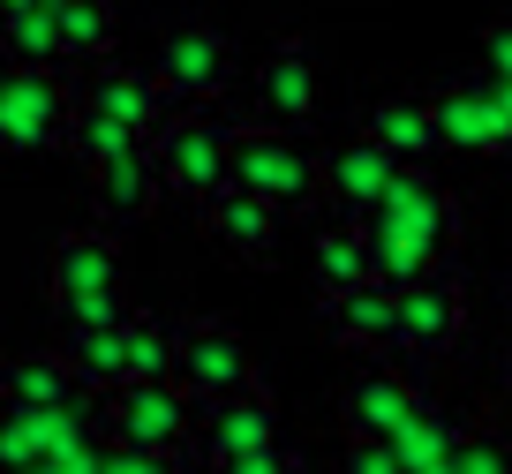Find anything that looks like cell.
<instances>
[{
    "instance_id": "cell-1",
    "label": "cell",
    "mask_w": 512,
    "mask_h": 474,
    "mask_svg": "<svg viewBox=\"0 0 512 474\" xmlns=\"http://www.w3.org/2000/svg\"><path fill=\"white\" fill-rule=\"evenodd\" d=\"M362 234H369V279L400 294L422 271L445 264L452 234H460V204H452V189L430 166H400L392 189L377 196V211L362 219Z\"/></svg>"
},
{
    "instance_id": "cell-2",
    "label": "cell",
    "mask_w": 512,
    "mask_h": 474,
    "mask_svg": "<svg viewBox=\"0 0 512 474\" xmlns=\"http://www.w3.org/2000/svg\"><path fill=\"white\" fill-rule=\"evenodd\" d=\"M226 181L249 189L256 204H272L279 219H287V211H309L324 196L317 158H309L287 128H241L234 121V143H226Z\"/></svg>"
},
{
    "instance_id": "cell-3",
    "label": "cell",
    "mask_w": 512,
    "mask_h": 474,
    "mask_svg": "<svg viewBox=\"0 0 512 474\" xmlns=\"http://www.w3.org/2000/svg\"><path fill=\"white\" fill-rule=\"evenodd\" d=\"M174 384L189 399H234L256 384V362H249V339L234 332V324H219V316H196V324H181L174 332Z\"/></svg>"
},
{
    "instance_id": "cell-4",
    "label": "cell",
    "mask_w": 512,
    "mask_h": 474,
    "mask_svg": "<svg viewBox=\"0 0 512 474\" xmlns=\"http://www.w3.org/2000/svg\"><path fill=\"white\" fill-rule=\"evenodd\" d=\"M68 113H76V98L46 68H0V158L53 151L68 136Z\"/></svg>"
},
{
    "instance_id": "cell-5",
    "label": "cell",
    "mask_w": 512,
    "mask_h": 474,
    "mask_svg": "<svg viewBox=\"0 0 512 474\" xmlns=\"http://www.w3.org/2000/svg\"><path fill=\"white\" fill-rule=\"evenodd\" d=\"M226 143H234V121L219 113H196V121H166L159 143H151V166H159V189L204 204L211 189L226 181Z\"/></svg>"
},
{
    "instance_id": "cell-6",
    "label": "cell",
    "mask_w": 512,
    "mask_h": 474,
    "mask_svg": "<svg viewBox=\"0 0 512 474\" xmlns=\"http://www.w3.org/2000/svg\"><path fill=\"white\" fill-rule=\"evenodd\" d=\"M106 429H113V444H128V452H181V437L196 429V414H189V392H181V384L128 377V384L106 392Z\"/></svg>"
},
{
    "instance_id": "cell-7",
    "label": "cell",
    "mask_w": 512,
    "mask_h": 474,
    "mask_svg": "<svg viewBox=\"0 0 512 474\" xmlns=\"http://www.w3.org/2000/svg\"><path fill=\"white\" fill-rule=\"evenodd\" d=\"M159 91L166 106H211V98L234 83V46H226V31H211V23H181V31H166L159 46Z\"/></svg>"
},
{
    "instance_id": "cell-8",
    "label": "cell",
    "mask_w": 512,
    "mask_h": 474,
    "mask_svg": "<svg viewBox=\"0 0 512 474\" xmlns=\"http://www.w3.org/2000/svg\"><path fill=\"white\" fill-rule=\"evenodd\" d=\"M460 324H467V294H460V279L437 264V271H422L415 286H400V339H392V354L437 362V354H452Z\"/></svg>"
},
{
    "instance_id": "cell-9",
    "label": "cell",
    "mask_w": 512,
    "mask_h": 474,
    "mask_svg": "<svg viewBox=\"0 0 512 474\" xmlns=\"http://www.w3.org/2000/svg\"><path fill=\"white\" fill-rule=\"evenodd\" d=\"M38 459H98L76 407H8L0 399V474H23Z\"/></svg>"
},
{
    "instance_id": "cell-10",
    "label": "cell",
    "mask_w": 512,
    "mask_h": 474,
    "mask_svg": "<svg viewBox=\"0 0 512 474\" xmlns=\"http://www.w3.org/2000/svg\"><path fill=\"white\" fill-rule=\"evenodd\" d=\"M317 174H324V196L339 204V219L362 226L369 211H377V196L392 189L400 158L384 151L377 136H347V143H332V158H317Z\"/></svg>"
},
{
    "instance_id": "cell-11",
    "label": "cell",
    "mask_w": 512,
    "mask_h": 474,
    "mask_svg": "<svg viewBox=\"0 0 512 474\" xmlns=\"http://www.w3.org/2000/svg\"><path fill=\"white\" fill-rule=\"evenodd\" d=\"M204 234L219 241L234 264H279V211L256 204L249 189H234V181H219V189L204 196Z\"/></svg>"
},
{
    "instance_id": "cell-12",
    "label": "cell",
    "mask_w": 512,
    "mask_h": 474,
    "mask_svg": "<svg viewBox=\"0 0 512 474\" xmlns=\"http://www.w3.org/2000/svg\"><path fill=\"white\" fill-rule=\"evenodd\" d=\"M53 301H76V294H106V286H121V241H113V226H68L61 241H53Z\"/></svg>"
},
{
    "instance_id": "cell-13",
    "label": "cell",
    "mask_w": 512,
    "mask_h": 474,
    "mask_svg": "<svg viewBox=\"0 0 512 474\" xmlns=\"http://www.w3.org/2000/svg\"><path fill=\"white\" fill-rule=\"evenodd\" d=\"M83 106L113 113L136 143H159V128L174 121V106H166V91H159V76H151V68H91Z\"/></svg>"
},
{
    "instance_id": "cell-14",
    "label": "cell",
    "mask_w": 512,
    "mask_h": 474,
    "mask_svg": "<svg viewBox=\"0 0 512 474\" xmlns=\"http://www.w3.org/2000/svg\"><path fill=\"white\" fill-rule=\"evenodd\" d=\"M324 332H332L339 347L392 354V339H400V294L377 286V279L347 286V294H324Z\"/></svg>"
},
{
    "instance_id": "cell-15",
    "label": "cell",
    "mask_w": 512,
    "mask_h": 474,
    "mask_svg": "<svg viewBox=\"0 0 512 474\" xmlns=\"http://www.w3.org/2000/svg\"><path fill=\"white\" fill-rule=\"evenodd\" d=\"M415 407H422V392L400 377V369H384V362L354 369V377H347V399H339L347 437H392L400 422H415Z\"/></svg>"
},
{
    "instance_id": "cell-16",
    "label": "cell",
    "mask_w": 512,
    "mask_h": 474,
    "mask_svg": "<svg viewBox=\"0 0 512 474\" xmlns=\"http://www.w3.org/2000/svg\"><path fill=\"white\" fill-rule=\"evenodd\" d=\"M430 113H437V136H445L452 151H475V158L512 151V128H505V113H497L490 83H452V91L430 98Z\"/></svg>"
},
{
    "instance_id": "cell-17",
    "label": "cell",
    "mask_w": 512,
    "mask_h": 474,
    "mask_svg": "<svg viewBox=\"0 0 512 474\" xmlns=\"http://www.w3.org/2000/svg\"><path fill=\"white\" fill-rule=\"evenodd\" d=\"M256 106H264L272 128H302L309 113H317V61H309L302 38L264 53V68H256Z\"/></svg>"
},
{
    "instance_id": "cell-18",
    "label": "cell",
    "mask_w": 512,
    "mask_h": 474,
    "mask_svg": "<svg viewBox=\"0 0 512 474\" xmlns=\"http://www.w3.org/2000/svg\"><path fill=\"white\" fill-rule=\"evenodd\" d=\"M264 444H279V407L256 384L234 399H211V414H204V459L211 467H226L241 452H264Z\"/></svg>"
},
{
    "instance_id": "cell-19",
    "label": "cell",
    "mask_w": 512,
    "mask_h": 474,
    "mask_svg": "<svg viewBox=\"0 0 512 474\" xmlns=\"http://www.w3.org/2000/svg\"><path fill=\"white\" fill-rule=\"evenodd\" d=\"M151 211H159V166H151V151L91 166V219L98 226H136Z\"/></svg>"
},
{
    "instance_id": "cell-20",
    "label": "cell",
    "mask_w": 512,
    "mask_h": 474,
    "mask_svg": "<svg viewBox=\"0 0 512 474\" xmlns=\"http://www.w3.org/2000/svg\"><path fill=\"white\" fill-rule=\"evenodd\" d=\"M362 136H377L384 151L400 158V166H430V158L445 151L430 98H377V106H369V128H362Z\"/></svg>"
},
{
    "instance_id": "cell-21",
    "label": "cell",
    "mask_w": 512,
    "mask_h": 474,
    "mask_svg": "<svg viewBox=\"0 0 512 474\" xmlns=\"http://www.w3.org/2000/svg\"><path fill=\"white\" fill-rule=\"evenodd\" d=\"M76 369L61 354H16V362H0V399L8 407H76Z\"/></svg>"
},
{
    "instance_id": "cell-22",
    "label": "cell",
    "mask_w": 512,
    "mask_h": 474,
    "mask_svg": "<svg viewBox=\"0 0 512 474\" xmlns=\"http://www.w3.org/2000/svg\"><path fill=\"white\" fill-rule=\"evenodd\" d=\"M61 362L76 369V384H91V392L128 384V377H136V362H128V316H121V324H106V332H68L61 339Z\"/></svg>"
},
{
    "instance_id": "cell-23",
    "label": "cell",
    "mask_w": 512,
    "mask_h": 474,
    "mask_svg": "<svg viewBox=\"0 0 512 474\" xmlns=\"http://www.w3.org/2000/svg\"><path fill=\"white\" fill-rule=\"evenodd\" d=\"M309 264H317V286H324V294H347V286L369 279V234H362V226H347V219L324 226Z\"/></svg>"
},
{
    "instance_id": "cell-24",
    "label": "cell",
    "mask_w": 512,
    "mask_h": 474,
    "mask_svg": "<svg viewBox=\"0 0 512 474\" xmlns=\"http://www.w3.org/2000/svg\"><path fill=\"white\" fill-rule=\"evenodd\" d=\"M53 31H61V53L68 61H98L113 46V8L106 0H46Z\"/></svg>"
},
{
    "instance_id": "cell-25",
    "label": "cell",
    "mask_w": 512,
    "mask_h": 474,
    "mask_svg": "<svg viewBox=\"0 0 512 474\" xmlns=\"http://www.w3.org/2000/svg\"><path fill=\"white\" fill-rule=\"evenodd\" d=\"M384 444H392V459H400L407 474H430V467H445V452L460 444V429H452L437 407H415V422H400Z\"/></svg>"
},
{
    "instance_id": "cell-26",
    "label": "cell",
    "mask_w": 512,
    "mask_h": 474,
    "mask_svg": "<svg viewBox=\"0 0 512 474\" xmlns=\"http://www.w3.org/2000/svg\"><path fill=\"white\" fill-rule=\"evenodd\" d=\"M68 151H76L83 158V166H106V158H128V151H151V143H136V136H128V128L121 121H113V113H98V106H76V113H68Z\"/></svg>"
},
{
    "instance_id": "cell-27",
    "label": "cell",
    "mask_w": 512,
    "mask_h": 474,
    "mask_svg": "<svg viewBox=\"0 0 512 474\" xmlns=\"http://www.w3.org/2000/svg\"><path fill=\"white\" fill-rule=\"evenodd\" d=\"M0 46L16 53V68L68 61V53H61V31H53V16H46V0H31V8H16V16L0 23Z\"/></svg>"
},
{
    "instance_id": "cell-28",
    "label": "cell",
    "mask_w": 512,
    "mask_h": 474,
    "mask_svg": "<svg viewBox=\"0 0 512 474\" xmlns=\"http://www.w3.org/2000/svg\"><path fill=\"white\" fill-rule=\"evenodd\" d=\"M128 362L144 384H174V332H159L151 316H128Z\"/></svg>"
},
{
    "instance_id": "cell-29",
    "label": "cell",
    "mask_w": 512,
    "mask_h": 474,
    "mask_svg": "<svg viewBox=\"0 0 512 474\" xmlns=\"http://www.w3.org/2000/svg\"><path fill=\"white\" fill-rule=\"evenodd\" d=\"M121 316H128L121 286H106V294H76V301H61V324H68V332H106V324H121Z\"/></svg>"
},
{
    "instance_id": "cell-30",
    "label": "cell",
    "mask_w": 512,
    "mask_h": 474,
    "mask_svg": "<svg viewBox=\"0 0 512 474\" xmlns=\"http://www.w3.org/2000/svg\"><path fill=\"white\" fill-rule=\"evenodd\" d=\"M91 474H189L174 452H128V444H113V452H98Z\"/></svg>"
},
{
    "instance_id": "cell-31",
    "label": "cell",
    "mask_w": 512,
    "mask_h": 474,
    "mask_svg": "<svg viewBox=\"0 0 512 474\" xmlns=\"http://www.w3.org/2000/svg\"><path fill=\"white\" fill-rule=\"evenodd\" d=\"M339 474H407V467L392 459V444H384V437H347V452H339Z\"/></svg>"
},
{
    "instance_id": "cell-32",
    "label": "cell",
    "mask_w": 512,
    "mask_h": 474,
    "mask_svg": "<svg viewBox=\"0 0 512 474\" xmlns=\"http://www.w3.org/2000/svg\"><path fill=\"white\" fill-rule=\"evenodd\" d=\"M211 474H302V452L264 444V452H241V459H226V467H211Z\"/></svg>"
},
{
    "instance_id": "cell-33",
    "label": "cell",
    "mask_w": 512,
    "mask_h": 474,
    "mask_svg": "<svg viewBox=\"0 0 512 474\" xmlns=\"http://www.w3.org/2000/svg\"><path fill=\"white\" fill-rule=\"evenodd\" d=\"M482 68H490V83H512V23L482 31Z\"/></svg>"
},
{
    "instance_id": "cell-34",
    "label": "cell",
    "mask_w": 512,
    "mask_h": 474,
    "mask_svg": "<svg viewBox=\"0 0 512 474\" xmlns=\"http://www.w3.org/2000/svg\"><path fill=\"white\" fill-rule=\"evenodd\" d=\"M98 459H38V467H23V474H91Z\"/></svg>"
},
{
    "instance_id": "cell-35",
    "label": "cell",
    "mask_w": 512,
    "mask_h": 474,
    "mask_svg": "<svg viewBox=\"0 0 512 474\" xmlns=\"http://www.w3.org/2000/svg\"><path fill=\"white\" fill-rule=\"evenodd\" d=\"M16 8H31V0H0V23H8V16H16Z\"/></svg>"
},
{
    "instance_id": "cell-36",
    "label": "cell",
    "mask_w": 512,
    "mask_h": 474,
    "mask_svg": "<svg viewBox=\"0 0 512 474\" xmlns=\"http://www.w3.org/2000/svg\"><path fill=\"white\" fill-rule=\"evenodd\" d=\"M505 377H512V369H505Z\"/></svg>"
}]
</instances>
